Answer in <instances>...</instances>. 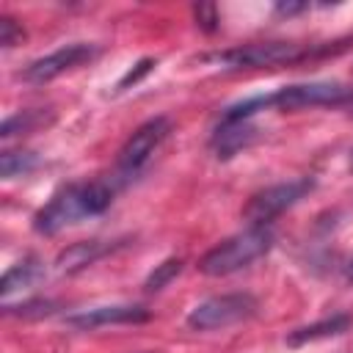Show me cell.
<instances>
[{"instance_id": "1", "label": "cell", "mask_w": 353, "mask_h": 353, "mask_svg": "<svg viewBox=\"0 0 353 353\" xmlns=\"http://www.w3.org/2000/svg\"><path fill=\"white\" fill-rule=\"evenodd\" d=\"M119 188L121 182L116 176L94 179L83 185H66L33 215V229L39 234H58L63 226H72L80 218L102 215L113 204V196Z\"/></svg>"}, {"instance_id": "2", "label": "cell", "mask_w": 353, "mask_h": 353, "mask_svg": "<svg viewBox=\"0 0 353 353\" xmlns=\"http://www.w3.org/2000/svg\"><path fill=\"white\" fill-rule=\"evenodd\" d=\"M270 248H273L270 226H248V229L226 237L215 248H210L199 259V270L204 276H229V273L248 268L251 262L265 256Z\"/></svg>"}, {"instance_id": "3", "label": "cell", "mask_w": 353, "mask_h": 353, "mask_svg": "<svg viewBox=\"0 0 353 353\" xmlns=\"http://www.w3.org/2000/svg\"><path fill=\"white\" fill-rule=\"evenodd\" d=\"M171 132V121L165 116H154L149 121H143L121 146L119 160H116V179L124 185L130 179H135L146 163L152 160V154L157 152V146L165 141V135Z\"/></svg>"}, {"instance_id": "4", "label": "cell", "mask_w": 353, "mask_h": 353, "mask_svg": "<svg viewBox=\"0 0 353 353\" xmlns=\"http://www.w3.org/2000/svg\"><path fill=\"white\" fill-rule=\"evenodd\" d=\"M259 309L256 298L251 292H226V295H212L201 301L199 306L190 309L188 314V328L193 331H215L234 325L240 320L254 317Z\"/></svg>"}, {"instance_id": "5", "label": "cell", "mask_w": 353, "mask_h": 353, "mask_svg": "<svg viewBox=\"0 0 353 353\" xmlns=\"http://www.w3.org/2000/svg\"><path fill=\"white\" fill-rule=\"evenodd\" d=\"M312 55V47L295 44V41H259L234 47L226 52H218L215 61L229 69H259V66H281V63H298Z\"/></svg>"}, {"instance_id": "6", "label": "cell", "mask_w": 353, "mask_h": 353, "mask_svg": "<svg viewBox=\"0 0 353 353\" xmlns=\"http://www.w3.org/2000/svg\"><path fill=\"white\" fill-rule=\"evenodd\" d=\"M312 188H314L312 176H298V179H290V182L270 185V188H265V190H259L248 199V204L243 207V218L248 221V226H268L284 210L295 207Z\"/></svg>"}, {"instance_id": "7", "label": "cell", "mask_w": 353, "mask_h": 353, "mask_svg": "<svg viewBox=\"0 0 353 353\" xmlns=\"http://www.w3.org/2000/svg\"><path fill=\"white\" fill-rule=\"evenodd\" d=\"M353 88L336 80H312V83H292L273 94H268V105L276 110H306L317 105H345L350 102Z\"/></svg>"}, {"instance_id": "8", "label": "cell", "mask_w": 353, "mask_h": 353, "mask_svg": "<svg viewBox=\"0 0 353 353\" xmlns=\"http://www.w3.org/2000/svg\"><path fill=\"white\" fill-rule=\"evenodd\" d=\"M97 52H99V50H97L94 44L74 41V44H66V47L50 52V55H41V58L30 61V63L19 72V77H22L25 83L41 85V83H50V80H55L58 74H63V72H69V69H74V66L91 61Z\"/></svg>"}, {"instance_id": "9", "label": "cell", "mask_w": 353, "mask_h": 353, "mask_svg": "<svg viewBox=\"0 0 353 353\" xmlns=\"http://www.w3.org/2000/svg\"><path fill=\"white\" fill-rule=\"evenodd\" d=\"M149 320V309L135 306V303H113V306H97V309H83L77 314L66 317V325L77 331H91L99 325H119V323H143Z\"/></svg>"}, {"instance_id": "10", "label": "cell", "mask_w": 353, "mask_h": 353, "mask_svg": "<svg viewBox=\"0 0 353 353\" xmlns=\"http://www.w3.org/2000/svg\"><path fill=\"white\" fill-rule=\"evenodd\" d=\"M256 138V127L248 121H240V119H221L212 130V138H210V149L218 160H229L234 157L237 152L248 149Z\"/></svg>"}, {"instance_id": "11", "label": "cell", "mask_w": 353, "mask_h": 353, "mask_svg": "<svg viewBox=\"0 0 353 353\" xmlns=\"http://www.w3.org/2000/svg\"><path fill=\"white\" fill-rule=\"evenodd\" d=\"M116 248H119V243H110V240H80V243H74L58 254L55 268L61 273H74V270L94 265L97 259H102L105 254H110Z\"/></svg>"}, {"instance_id": "12", "label": "cell", "mask_w": 353, "mask_h": 353, "mask_svg": "<svg viewBox=\"0 0 353 353\" xmlns=\"http://www.w3.org/2000/svg\"><path fill=\"white\" fill-rule=\"evenodd\" d=\"M44 276V262L39 259V256H25V259H19L17 265H11L6 273H3V281H0V295L3 298H8V295H14L17 290H28V287H33L39 279Z\"/></svg>"}, {"instance_id": "13", "label": "cell", "mask_w": 353, "mask_h": 353, "mask_svg": "<svg viewBox=\"0 0 353 353\" xmlns=\"http://www.w3.org/2000/svg\"><path fill=\"white\" fill-rule=\"evenodd\" d=\"M350 328V314H331L323 317L312 325H301L287 336V345H306V342H317V339H328V336H339Z\"/></svg>"}, {"instance_id": "14", "label": "cell", "mask_w": 353, "mask_h": 353, "mask_svg": "<svg viewBox=\"0 0 353 353\" xmlns=\"http://www.w3.org/2000/svg\"><path fill=\"white\" fill-rule=\"evenodd\" d=\"M39 168V157L33 152H3L0 154V176L3 179H17V176H28L30 171Z\"/></svg>"}, {"instance_id": "15", "label": "cell", "mask_w": 353, "mask_h": 353, "mask_svg": "<svg viewBox=\"0 0 353 353\" xmlns=\"http://www.w3.org/2000/svg\"><path fill=\"white\" fill-rule=\"evenodd\" d=\"M47 119L41 110H22V113H14L3 121L0 127V138H14V135H25V132H33L36 127H41Z\"/></svg>"}, {"instance_id": "16", "label": "cell", "mask_w": 353, "mask_h": 353, "mask_svg": "<svg viewBox=\"0 0 353 353\" xmlns=\"http://www.w3.org/2000/svg\"><path fill=\"white\" fill-rule=\"evenodd\" d=\"M179 270H182V259H179V256H168V259H163V262L154 265V270L146 276L143 290H146V292H160L174 276H179Z\"/></svg>"}, {"instance_id": "17", "label": "cell", "mask_w": 353, "mask_h": 353, "mask_svg": "<svg viewBox=\"0 0 353 353\" xmlns=\"http://www.w3.org/2000/svg\"><path fill=\"white\" fill-rule=\"evenodd\" d=\"M22 25L14 19V17H0V47H6V50H11L14 44H19L22 41Z\"/></svg>"}, {"instance_id": "18", "label": "cell", "mask_w": 353, "mask_h": 353, "mask_svg": "<svg viewBox=\"0 0 353 353\" xmlns=\"http://www.w3.org/2000/svg\"><path fill=\"white\" fill-rule=\"evenodd\" d=\"M154 66H157V63H154V58H141V61H138V63H135V66H132V69H130V72L116 83V91H124V88H130V85H135V83H138L143 74H149Z\"/></svg>"}, {"instance_id": "19", "label": "cell", "mask_w": 353, "mask_h": 353, "mask_svg": "<svg viewBox=\"0 0 353 353\" xmlns=\"http://www.w3.org/2000/svg\"><path fill=\"white\" fill-rule=\"evenodd\" d=\"M6 312H8V314H19V317H41V314H50V312H52V303L36 298V301H25V303L17 306V309L8 306Z\"/></svg>"}, {"instance_id": "20", "label": "cell", "mask_w": 353, "mask_h": 353, "mask_svg": "<svg viewBox=\"0 0 353 353\" xmlns=\"http://www.w3.org/2000/svg\"><path fill=\"white\" fill-rule=\"evenodd\" d=\"M193 11H196L199 25H201L207 33H212V30L218 28V11H215V6H196Z\"/></svg>"}, {"instance_id": "21", "label": "cell", "mask_w": 353, "mask_h": 353, "mask_svg": "<svg viewBox=\"0 0 353 353\" xmlns=\"http://www.w3.org/2000/svg\"><path fill=\"white\" fill-rule=\"evenodd\" d=\"M309 8V3H276L273 6V11L279 14V17H292V14H301V11H306Z\"/></svg>"}, {"instance_id": "22", "label": "cell", "mask_w": 353, "mask_h": 353, "mask_svg": "<svg viewBox=\"0 0 353 353\" xmlns=\"http://www.w3.org/2000/svg\"><path fill=\"white\" fill-rule=\"evenodd\" d=\"M347 165H350V171H353V149H350V160H347Z\"/></svg>"}, {"instance_id": "23", "label": "cell", "mask_w": 353, "mask_h": 353, "mask_svg": "<svg viewBox=\"0 0 353 353\" xmlns=\"http://www.w3.org/2000/svg\"><path fill=\"white\" fill-rule=\"evenodd\" d=\"M347 276H350V279H353V262H350V268H347Z\"/></svg>"}, {"instance_id": "24", "label": "cell", "mask_w": 353, "mask_h": 353, "mask_svg": "<svg viewBox=\"0 0 353 353\" xmlns=\"http://www.w3.org/2000/svg\"><path fill=\"white\" fill-rule=\"evenodd\" d=\"M347 105H350V116H353V97H350V102H347Z\"/></svg>"}]
</instances>
